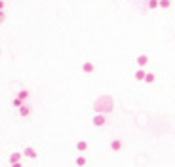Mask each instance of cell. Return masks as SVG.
Listing matches in <instances>:
<instances>
[{"label": "cell", "instance_id": "cell-1", "mask_svg": "<svg viewBox=\"0 0 175 167\" xmlns=\"http://www.w3.org/2000/svg\"><path fill=\"white\" fill-rule=\"evenodd\" d=\"M0 21H2V13H0Z\"/></svg>", "mask_w": 175, "mask_h": 167}]
</instances>
